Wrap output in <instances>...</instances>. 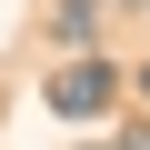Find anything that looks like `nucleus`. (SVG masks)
<instances>
[{
	"label": "nucleus",
	"mask_w": 150,
	"mask_h": 150,
	"mask_svg": "<svg viewBox=\"0 0 150 150\" xmlns=\"http://www.w3.org/2000/svg\"><path fill=\"white\" fill-rule=\"evenodd\" d=\"M110 90H120V70H110V60H90V50L50 70V110H60V120H80V110H110Z\"/></svg>",
	"instance_id": "f257e3e1"
},
{
	"label": "nucleus",
	"mask_w": 150,
	"mask_h": 150,
	"mask_svg": "<svg viewBox=\"0 0 150 150\" xmlns=\"http://www.w3.org/2000/svg\"><path fill=\"white\" fill-rule=\"evenodd\" d=\"M140 100H150V60H140Z\"/></svg>",
	"instance_id": "7ed1b4c3"
},
{
	"label": "nucleus",
	"mask_w": 150,
	"mask_h": 150,
	"mask_svg": "<svg viewBox=\"0 0 150 150\" xmlns=\"http://www.w3.org/2000/svg\"><path fill=\"white\" fill-rule=\"evenodd\" d=\"M120 150H150V130H130V140H120Z\"/></svg>",
	"instance_id": "f03ea898"
}]
</instances>
